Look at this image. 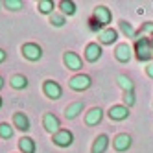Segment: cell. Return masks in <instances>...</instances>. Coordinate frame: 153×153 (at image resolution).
Returning a JSON list of instances; mask_svg holds the SVG:
<instances>
[{"label":"cell","mask_w":153,"mask_h":153,"mask_svg":"<svg viewBox=\"0 0 153 153\" xmlns=\"http://www.w3.org/2000/svg\"><path fill=\"white\" fill-rule=\"evenodd\" d=\"M19 149L20 153H35V142L30 137H22L19 140Z\"/></svg>","instance_id":"18"},{"label":"cell","mask_w":153,"mask_h":153,"mask_svg":"<svg viewBox=\"0 0 153 153\" xmlns=\"http://www.w3.org/2000/svg\"><path fill=\"white\" fill-rule=\"evenodd\" d=\"M13 137V126H9L7 122H0V138H11Z\"/></svg>","instance_id":"24"},{"label":"cell","mask_w":153,"mask_h":153,"mask_svg":"<svg viewBox=\"0 0 153 153\" xmlns=\"http://www.w3.org/2000/svg\"><path fill=\"white\" fill-rule=\"evenodd\" d=\"M6 57H7V53H6V50H2V48H0V65H2V63L6 61Z\"/></svg>","instance_id":"29"},{"label":"cell","mask_w":153,"mask_h":153,"mask_svg":"<svg viewBox=\"0 0 153 153\" xmlns=\"http://www.w3.org/2000/svg\"><path fill=\"white\" fill-rule=\"evenodd\" d=\"M109 118L114 120V122H122V120H126L129 116V109L126 105H113L111 109H109Z\"/></svg>","instance_id":"12"},{"label":"cell","mask_w":153,"mask_h":153,"mask_svg":"<svg viewBox=\"0 0 153 153\" xmlns=\"http://www.w3.org/2000/svg\"><path fill=\"white\" fill-rule=\"evenodd\" d=\"M116 39H118V31L113 30V28L102 30L100 33H98V41H100V45H113V42H116Z\"/></svg>","instance_id":"14"},{"label":"cell","mask_w":153,"mask_h":153,"mask_svg":"<svg viewBox=\"0 0 153 153\" xmlns=\"http://www.w3.org/2000/svg\"><path fill=\"white\" fill-rule=\"evenodd\" d=\"M63 63H65V67H67L68 70H74V72L81 70V67H83L81 57L76 52H72V50H67L63 53Z\"/></svg>","instance_id":"4"},{"label":"cell","mask_w":153,"mask_h":153,"mask_svg":"<svg viewBox=\"0 0 153 153\" xmlns=\"http://www.w3.org/2000/svg\"><path fill=\"white\" fill-rule=\"evenodd\" d=\"M42 126H45V129L52 135H56L61 131V122L53 113H45V116H42Z\"/></svg>","instance_id":"8"},{"label":"cell","mask_w":153,"mask_h":153,"mask_svg":"<svg viewBox=\"0 0 153 153\" xmlns=\"http://www.w3.org/2000/svg\"><path fill=\"white\" fill-rule=\"evenodd\" d=\"M107 148H109V137L107 135H98L92 142L91 153H105Z\"/></svg>","instance_id":"16"},{"label":"cell","mask_w":153,"mask_h":153,"mask_svg":"<svg viewBox=\"0 0 153 153\" xmlns=\"http://www.w3.org/2000/svg\"><path fill=\"white\" fill-rule=\"evenodd\" d=\"M42 92H45V96L50 98V100H59V98L63 96L61 85L57 81H53V79H46L45 83H42Z\"/></svg>","instance_id":"5"},{"label":"cell","mask_w":153,"mask_h":153,"mask_svg":"<svg viewBox=\"0 0 153 153\" xmlns=\"http://www.w3.org/2000/svg\"><path fill=\"white\" fill-rule=\"evenodd\" d=\"M91 85H92V79H91V76H87V74H76L68 79V87L76 92H83V91L89 89Z\"/></svg>","instance_id":"3"},{"label":"cell","mask_w":153,"mask_h":153,"mask_svg":"<svg viewBox=\"0 0 153 153\" xmlns=\"http://www.w3.org/2000/svg\"><path fill=\"white\" fill-rule=\"evenodd\" d=\"M111 20H113L111 9L105 7V6H98L94 9V13H92V19H91V30L92 31H100L103 26H107L111 22Z\"/></svg>","instance_id":"1"},{"label":"cell","mask_w":153,"mask_h":153,"mask_svg":"<svg viewBox=\"0 0 153 153\" xmlns=\"http://www.w3.org/2000/svg\"><path fill=\"white\" fill-rule=\"evenodd\" d=\"M102 53H103L102 46L98 45V42H91V45H87V48H85V59L89 63H96L102 57Z\"/></svg>","instance_id":"11"},{"label":"cell","mask_w":153,"mask_h":153,"mask_svg":"<svg viewBox=\"0 0 153 153\" xmlns=\"http://www.w3.org/2000/svg\"><path fill=\"white\" fill-rule=\"evenodd\" d=\"M4 7H7L9 11H19V9L24 7V2H22V0H6Z\"/></svg>","instance_id":"25"},{"label":"cell","mask_w":153,"mask_h":153,"mask_svg":"<svg viewBox=\"0 0 153 153\" xmlns=\"http://www.w3.org/2000/svg\"><path fill=\"white\" fill-rule=\"evenodd\" d=\"M135 91L133 92H124V103H126V107L129 109V107H133L135 105Z\"/></svg>","instance_id":"28"},{"label":"cell","mask_w":153,"mask_h":153,"mask_svg":"<svg viewBox=\"0 0 153 153\" xmlns=\"http://www.w3.org/2000/svg\"><path fill=\"white\" fill-rule=\"evenodd\" d=\"M50 24H52L53 28H63V26H65V15L52 13V15H50Z\"/></svg>","instance_id":"26"},{"label":"cell","mask_w":153,"mask_h":153,"mask_svg":"<svg viewBox=\"0 0 153 153\" xmlns=\"http://www.w3.org/2000/svg\"><path fill=\"white\" fill-rule=\"evenodd\" d=\"M133 48H131L127 42H122V45H118L116 46V50H114V57H116V61H120V63H129L131 61V57H133Z\"/></svg>","instance_id":"9"},{"label":"cell","mask_w":153,"mask_h":153,"mask_svg":"<svg viewBox=\"0 0 153 153\" xmlns=\"http://www.w3.org/2000/svg\"><path fill=\"white\" fill-rule=\"evenodd\" d=\"M116 81H118V85H120V89H122L124 92H133L135 91V83L131 81L127 76H124V74H120L118 78H116Z\"/></svg>","instance_id":"20"},{"label":"cell","mask_w":153,"mask_h":153,"mask_svg":"<svg viewBox=\"0 0 153 153\" xmlns=\"http://www.w3.org/2000/svg\"><path fill=\"white\" fill-rule=\"evenodd\" d=\"M53 7H56V4H53L52 0H39V2H37V9L42 15H52Z\"/></svg>","instance_id":"23"},{"label":"cell","mask_w":153,"mask_h":153,"mask_svg":"<svg viewBox=\"0 0 153 153\" xmlns=\"http://www.w3.org/2000/svg\"><path fill=\"white\" fill-rule=\"evenodd\" d=\"M2 105H4V102H2V96H0V109H2Z\"/></svg>","instance_id":"32"},{"label":"cell","mask_w":153,"mask_h":153,"mask_svg":"<svg viewBox=\"0 0 153 153\" xmlns=\"http://www.w3.org/2000/svg\"><path fill=\"white\" fill-rule=\"evenodd\" d=\"M146 74H148L149 78L153 79V65H148V68H146Z\"/></svg>","instance_id":"30"},{"label":"cell","mask_w":153,"mask_h":153,"mask_svg":"<svg viewBox=\"0 0 153 153\" xmlns=\"http://www.w3.org/2000/svg\"><path fill=\"white\" fill-rule=\"evenodd\" d=\"M131 144H133V138H131L127 133H120V135H116L114 140H113V148H114L116 151H127V149L131 148Z\"/></svg>","instance_id":"10"},{"label":"cell","mask_w":153,"mask_h":153,"mask_svg":"<svg viewBox=\"0 0 153 153\" xmlns=\"http://www.w3.org/2000/svg\"><path fill=\"white\" fill-rule=\"evenodd\" d=\"M20 52H22V56L28 61H39L42 57V48L39 45H35V42H26V45H22Z\"/></svg>","instance_id":"7"},{"label":"cell","mask_w":153,"mask_h":153,"mask_svg":"<svg viewBox=\"0 0 153 153\" xmlns=\"http://www.w3.org/2000/svg\"><path fill=\"white\" fill-rule=\"evenodd\" d=\"M2 87H4V78L0 76V89H2Z\"/></svg>","instance_id":"31"},{"label":"cell","mask_w":153,"mask_h":153,"mask_svg":"<svg viewBox=\"0 0 153 153\" xmlns=\"http://www.w3.org/2000/svg\"><path fill=\"white\" fill-rule=\"evenodd\" d=\"M81 111H83V102H74V103H70L67 109H65V118H67V120H74V118L79 116Z\"/></svg>","instance_id":"17"},{"label":"cell","mask_w":153,"mask_h":153,"mask_svg":"<svg viewBox=\"0 0 153 153\" xmlns=\"http://www.w3.org/2000/svg\"><path fill=\"white\" fill-rule=\"evenodd\" d=\"M9 85H11L13 89H17V91H22V89L28 87V78L22 76V74H15V76H11V79H9Z\"/></svg>","instance_id":"19"},{"label":"cell","mask_w":153,"mask_h":153,"mask_svg":"<svg viewBox=\"0 0 153 153\" xmlns=\"http://www.w3.org/2000/svg\"><path fill=\"white\" fill-rule=\"evenodd\" d=\"M135 57L142 63H148L153 57V50H151V42L148 37H138L135 42Z\"/></svg>","instance_id":"2"},{"label":"cell","mask_w":153,"mask_h":153,"mask_svg":"<svg viewBox=\"0 0 153 153\" xmlns=\"http://www.w3.org/2000/svg\"><path fill=\"white\" fill-rule=\"evenodd\" d=\"M149 42H151V50H153V37H151V39H149Z\"/></svg>","instance_id":"33"},{"label":"cell","mask_w":153,"mask_h":153,"mask_svg":"<svg viewBox=\"0 0 153 153\" xmlns=\"http://www.w3.org/2000/svg\"><path fill=\"white\" fill-rule=\"evenodd\" d=\"M118 28H120V31L127 37V39H133V37H137V31H135V28L131 26L127 20H120L118 22Z\"/></svg>","instance_id":"22"},{"label":"cell","mask_w":153,"mask_h":153,"mask_svg":"<svg viewBox=\"0 0 153 153\" xmlns=\"http://www.w3.org/2000/svg\"><path fill=\"white\" fill-rule=\"evenodd\" d=\"M57 6H59V9L63 11V15H68V17L76 15V4L72 2V0H61Z\"/></svg>","instance_id":"21"},{"label":"cell","mask_w":153,"mask_h":153,"mask_svg":"<svg viewBox=\"0 0 153 153\" xmlns=\"http://www.w3.org/2000/svg\"><path fill=\"white\" fill-rule=\"evenodd\" d=\"M2 6H4V2H0V7H2Z\"/></svg>","instance_id":"34"},{"label":"cell","mask_w":153,"mask_h":153,"mask_svg":"<svg viewBox=\"0 0 153 153\" xmlns=\"http://www.w3.org/2000/svg\"><path fill=\"white\" fill-rule=\"evenodd\" d=\"M52 142L57 148H68V146L74 144V135H72V131H68V129H61L59 133L52 135Z\"/></svg>","instance_id":"6"},{"label":"cell","mask_w":153,"mask_h":153,"mask_svg":"<svg viewBox=\"0 0 153 153\" xmlns=\"http://www.w3.org/2000/svg\"><path fill=\"white\" fill-rule=\"evenodd\" d=\"M13 127L22 131V133H26V131H30V118L24 114V113H15L13 114Z\"/></svg>","instance_id":"13"},{"label":"cell","mask_w":153,"mask_h":153,"mask_svg":"<svg viewBox=\"0 0 153 153\" xmlns=\"http://www.w3.org/2000/svg\"><path fill=\"white\" fill-rule=\"evenodd\" d=\"M140 37H146V35H151L153 37V22H146V24H142L140 28Z\"/></svg>","instance_id":"27"},{"label":"cell","mask_w":153,"mask_h":153,"mask_svg":"<svg viewBox=\"0 0 153 153\" xmlns=\"http://www.w3.org/2000/svg\"><path fill=\"white\" fill-rule=\"evenodd\" d=\"M102 118H103V111L100 107H92L91 111L85 114V124L87 126H98L102 122Z\"/></svg>","instance_id":"15"}]
</instances>
